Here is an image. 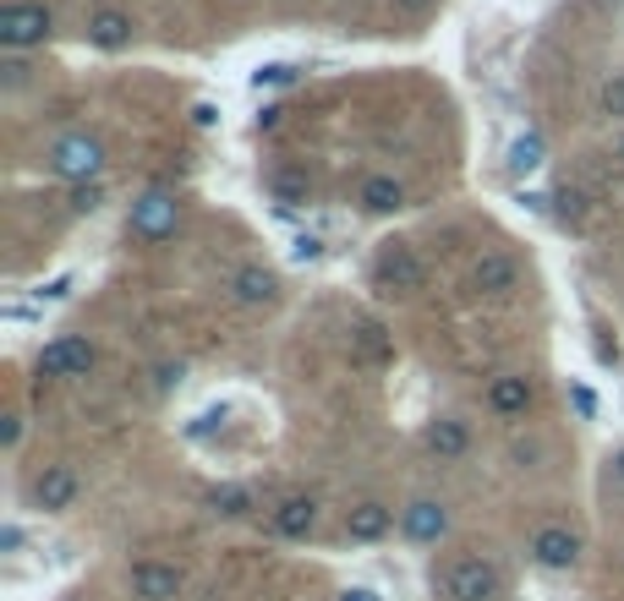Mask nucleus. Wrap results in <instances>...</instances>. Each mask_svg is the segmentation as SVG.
Segmentation results:
<instances>
[{
  "instance_id": "f257e3e1",
  "label": "nucleus",
  "mask_w": 624,
  "mask_h": 601,
  "mask_svg": "<svg viewBox=\"0 0 624 601\" xmlns=\"http://www.w3.org/2000/svg\"><path fill=\"white\" fill-rule=\"evenodd\" d=\"M45 170L67 187H94L105 176V143L94 132H67L45 148Z\"/></svg>"
},
{
  "instance_id": "f03ea898",
  "label": "nucleus",
  "mask_w": 624,
  "mask_h": 601,
  "mask_svg": "<svg viewBox=\"0 0 624 601\" xmlns=\"http://www.w3.org/2000/svg\"><path fill=\"white\" fill-rule=\"evenodd\" d=\"M433 585L444 601H499L504 596V574L488 557H455L433 574Z\"/></svg>"
},
{
  "instance_id": "7ed1b4c3",
  "label": "nucleus",
  "mask_w": 624,
  "mask_h": 601,
  "mask_svg": "<svg viewBox=\"0 0 624 601\" xmlns=\"http://www.w3.org/2000/svg\"><path fill=\"white\" fill-rule=\"evenodd\" d=\"M50 39V12L39 0H7L0 7V50L7 56H28Z\"/></svg>"
},
{
  "instance_id": "20e7f679",
  "label": "nucleus",
  "mask_w": 624,
  "mask_h": 601,
  "mask_svg": "<svg viewBox=\"0 0 624 601\" xmlns=\"http://www.w3.org/2000/svg\"><path fill=\"white\" fill-rule=\"evenodd\" d=\"M373 279L389 290V296H422L428 290V263L411 252V247H384L379 252V263H373Z\"/></svg>"
},
{
  "instance_id": "39448f33",
  "label": "nucleus",
  "mask_w": 624,
  "mask_h": 601,
  "mask_svg": "<svg viewBox=\"0 0 624 601\" xmlns=\"http://www.w3.org/2000/svg\"><path fill=\"white\" fill-rule=\"evenodd\" d=\"M526 552H531L537 568H548V574H569V568L580 563V536H575L569 525H537L531 541H526Z\"/></svg>"
},
{
  "instance_id": "423d86ee",
  "label": "nucleus",
  "mask_w": 624,
  "mask_h": 601,
  "mask_svg": "<svg viewBox=\"0 0 624 601\" xmlns=\"http://www.w3.org/2000/svg\"><path fill=\"white\" fill-rule=\"evenodd\" d=\"M127 590H132V601H176V596L187 590V574H181L176 563L143 557V563L127 568Z\"/></svg>"
},
{
  "instance_id": "0eeeda50",
  "label": "nucleus",
  "mask_w": 624,
  "mask_h": 601,
  "mask_svg": "<svg viewBox=\"0 0 624 601\" xmlns=\"http://www.w3.org/2000/svg\"><path fill=\"white\" fill-rule=\"evenodd\" d=\"M176 225H181V208H176L170 192L154 187V192H143V197L132 203V236H137V241H170Z\"/></svg>"
},
{
  "instance_id": "6e6552de",
  "label": "nucleus",
  "mask_w": 624,
  "mask_h": 601,
  "mask_svg": "<svg viewBox=\"0 0 624 601\" xmlns=\"http://www.w3.org/2000/svg\"><path fill=\"white\" fill-rule=\"evenodd\" d=\"M88 366H94V345L83 339V334H61V339H50L45 350H39V377H88Z\"/></svg>"
},
{
  "instance_id": "1a4fd4ad",
  "label": "nucleus",
  "mask_w": 624,
  "mask_h": 601,
  "mask_svg": "<svg viewBox=\"0 0 624 601\" xmlns=\"http://www.w3.org/2000/svg\"><path fill=\"white\" fill-rule=\"evenodd\" d=\"M400 536L417 541V546H439V541L449 536V503H439V497H411V503L400 508Z\"/></svg>"
},
{
  "instance_id": "9d476101",
  "label": "nucleus",
  "mask_w": 624,
  "mask_h": 601,
  "mask_svg": "<svg viewBox=\"0 0 624 601\" xmlns=\"http://www.w3.org/2000/svg\"><path fill=\"white\" fill-rule=\"evenodd\" d=\"M77 492H83V481H77L72 465H45V470L34 476V503H39L45 514H67V508L77 503Z\"/></svg>"
},
{
  "instance_id": "9b49d317",
  "label": "nucleus",
  "mask_w": 624,
  "mask_h": 601,
  "mask_svg": "<svg viewBox=\"0 0 624 601\" xmlns=\"http://www.w3.org/2000/svg\"><path fill=\"white\" fill-rule=\"evenodd\" d=\"M471 285H477V296H515L520 290V263L509 257V252H482L477 257V268H471Z\"/></svg>"
},
{
  "instance_id": "f8f14e48",
  "label": "nucleus",
  "mask_w": 624,
  "mask_h": 601,
  "mask_svg": "<svg viewBox=\"0 0 624 601\" xmlns=\"http://www.w3.org/2000/svg\"><path fill=\"white\" fill-rule=\"evenodd\" d=\"M488 410H493V416H504V421L526 416V410H531V383H526L520 372L493 377V383H488Z\"/></svg>"
},
{
  "instance_id": "ddd939ff",
  "label": "nucleus",
  "mask_w": 624,
  "mask_h": 601,
  "mask_svg": "<svg viewBox=\"0 0 624 601\" xmlns=\"http://www.w3.org/2000/svg\"><path fill=\"white\" fill-rule=\"evenodd\" d=\"M428 448H433L439 459H466V454H471V426H466L460 416H433V421H428Z\"/></svg>"
},
{
  "instance_id": "4468645a",
  "label": "nucleus",
  "mask_w": 624,
  "mask_h": 601,
  "mask_svg": "<svg viewBox=\"0 0 624 601\" xmlns=\"http://www.w3.org/2000/svg\"><path fill=\"white\" fill-rule=\"evenodd\" d=\"M389 530H395V508H389V503H373V497H368V503H357V508L346 514V536H351V541H384Z\"/></svg>"
},
{
  "instance_id": "2eb2a0df",
  "label": "nucleus",
  "mask_w": 624,
  "mask_h": 601,
  "mask_svg": "<svg viewBox=\"0 0 624 601\" xmlns=\"http://www.w3.org/2000/svg\"><path fill=\"white\" fill-rule=\"evenodd\" d=\"M88 39L99 50H127L132 45V17L121 7H99V12H88Z\"/></svg>"
},
{
  "instance_id": "dca6fc26",
  "label": "nucleus",
  "mask_w": 624,
  "mask_h": 601,
  "mask_svg": "<svg viewBox=\"0 0 624 601\" xmlns=\"http://www.w3.org/2000/svg\"><path fill=\"white\" fill-rule=\"evenodd\" d=\"M312 525H319V503L312 497H285L279 508H274V536H285V541H301V536H312Z\"/></svg>"
},
{
  "instance_id": "f3484780",
  "label": "nucleus",
  "mask_w": 624,
  "mask_h": 601,
  "mask_svg": "<svg viewBox=\"0 0 624 601\" xmlns=\"http://www.w3.org/2000/svg\"><path fill=\"white\" fill-rule=\"evenodd\" d=\"M274 290H279V279H274L268 268H257V263H247V268L230 274V296H236L241 306H268Z\"/></svg>"
},
{
  "instance_id": "a211bd4d",
  "label": "nucleus",
  "mask_w": 624,
  "mask_h": 601,
  "mask_svg": "<svg viewBox=\"0 0 624 601\" xmlns=\"http://www.w3.org/2000/svg\"><path fill=\"white\" fill-rule=\"evenodd\" d=\"M357 203H362L368 214H395V208L406 203V187H400L395 176H368L362 192H357Z\"/></svg>"
},
{
  "instance_id": "6ab92c4d",
  "label": "nucleus",
  "mask_w": 624,
  "mask_h": 601,
  "mask_svg": "<svg viewBox=\"0 0 624 601\" xmlns=\"http://www.w3.org/2000/svg\"><path fill=\"white\" fill-rule=\"evenodd\" d=\"M542 159H548V143H542V132H520L515 143H509V176H531V170H542Z\"/></svg>"
},
{
  "instance_id": "aec40b11",
  "label": "nucleus",
  "mask_w": 624,
  "mask_h": 601,
  "mask_svg": "<svg viewBox=\"0 0 624 601\" xmlns=\"http://www.w3.org/2000/svg\"><path fill=\"white\" fill-rule=\"evenodd\" d=\"M208 503H214L219 519H247V514H252V492H247V486H219Z\"/></svg>"
},
{
  "instance_id": "412c9836",
  "label": "nucleus",
  "mask_w": 624,
  "mask_h": 601,
  "mask_svg": "<svg viewBox=\"0 0 624 601\" xmlns=\"http://www.w3.org/2000/svg\"><path fill=\"white\" fill-rule=\"evenodd\" d=\"M296 77H301V72H296L290 61H268V67H257V72H252V83H257V88H290Z\"/></svg>"
},
{
  "instance_id": "4be33fe9",
  "label": "nucleus",
  "mask_w": 624,
  "mask_h": 601,
  "mask_svg": "<svg viewBox=\"0 0 624 601\" xmlns=\"http://www.w3.org/2000/svg\"><path fill=\"white\" fill-rule=\"evenodd\" d=\"M597 105H602V116H613V121H624V72H613V77L602 83V94H597Z\"/></svg>"
},
{
  "instance_id": "5701e85b",
  "label": "nucleus",
  "mask_w": 624,
  "mask_h": 601,
  "mask_svg": "<svg viewBox=\"0 0 624 601\" xmlns=\"http://www.w3.org/2000/svg\"><path fill=\"white\" fill-rule=\"evenodd\" d=\"M28 77H34V67L23 56H7V67H0V88L17 94V88H28Z\"/></svg>"
},
{
  "instance_id": "b1692460",
  "label": "nucleus",
  "mask_w": 624,
  "mask_h": 601,
  "mask_svg": "<svg viewBox=\"0 0 624 601\" xmlns=\"http://www.w3.org/2000/svg\"><path fill=\"white\" fill-rule=\"evenodd\" d=\"M268 187H274L279 203H307V181H301V176H274Z\"/></svg>"
},
{
  "instance_id": "393cba45",
  "label": "nucleus",
  "mask_w": 624,
  "mask_h": 601,
  "mask_svg": "<svg viewBox=\"0 0 624 601\" xmlns=\"http://www.w3.org/2000/svg\"><path fill=\"white\" fill-rule=\"evenodd\" d=\"M0 443H7V454H17V443H23V416H0Z\"/></svg>"
},
{
  "instance_id": "a878e982",
  "label": "nucleus",
  "mask_w": 624,
  "mask_h": 601,
  "mask_svg": "<svg viewBox=\"0 0 624 601\" xmlns=\"http://www.w3.org/2000/svg\"><path fill=\"white\" fill-rule=\"evenodd\" d=\"M99 208V181L94 187H72V214H94Z\"/></svg>"
},
{
  "instance_id": "bb28decb",
  "label": "nucleus",
  "mask_w": 624,
  "mask_h": 601,
  "mask_svg": "<svg viewBox=\"0 0 624 601\" xmlns=\"http://www.w3.org/2000/svg\"><path fill=\"white\" fill-rule=\"evenodd\" d=\"M389 7H395V17H406V23H411V17H428V12L439 7V0H389Z\"/></svg>"
},
{
  "instance_id": "cd10ccee",
  "label": "nucleus",
  "mask_w": 624,
  "mask_h": 601,
  "mask_svg": "<svg viewBox=\"0 0 624 601\" xmlns=\"http://www.w3.org/2000/svg\"><path fill=\"white\" fill-rule=\"evenodd\" d=\"M569 399H575V410H580V416H586V421H591V416H597V394H591V388H586V383H575V388H569Z\"/></svg>"
},
{
  "instance_id": "c85d7f7f",
  "label": "nucleus",
  "mask_w": 624,
  "mask_h": 601,
  "mask_svg": "<svg viewBox=\"0 0 624 601\" xmlns=\"http://www.w3.org/2000/svg\"><path fill=\"white\" fill-rule=\"evenodd\" d=\"M181 383V361L176 366H154V388H176Z\"/></svg>"
},
{
  "instance_id": "c756f323",
  "label": "nucleus",
  "mask_w": 624,
  "mask_h": 601,
  "mask_svg": "<svg viewBox=\"0 0 624 601\" xmlns=\"http://www.w3.org/2000/svg\"><path fill=\"white\" fill-rule=\"evenodd\" d=\"M340 601H379V590H373V585H346Z\"/></svg>"
},
{
  "instance_id": "7c9ffc66",
  "label": "nucleus",
  "mask_w": 624,
  "mask_h": 601,
  "mask_svg": "<svg viewBox=\"0 0 624 601\" xmlns=\"http://www.w3.org/2000/svg\"><path fill=\"white\" fill-rule=\"evenodd\" d=\"M23 546V525H7V530H0V552H17Z\"/></svg>"
},
{
  "instance_id": "2f4dec72",
  "label": "nucleus",
  "mask_w": 624,
  "mask_h": 601,
  "mask_svg": "<svg viewBox=\"0 0 624 601\" xmlns=\"http://www.w3.org/2000/svg\"><path fill=\"white\" fill-rule=\"evenodd\" d=\"M559 203H564V208H559V214H564V219H580V214H586V208H580V192H564V197H559Z\"/></svg>"
},
{
  "instance_id": "473e14b6",
  "label": "nucleus",
  "mask_w": 624,
  "mask_h": 601,
  "mask_svg": "<svg viewBox=\"0 0 624 601\" xmlns=\"http://www.w3.org/2000/svg\"><path fill=\"white\" fill-rule=\"evenodd\" d=\"M613 159L624 165V132H613Z\"/></svg>"
},
{
  "instance_id": "72a5a7b5",
  "label": "nucleus",
  "mask_w": 624,
  "mask_h": 601,
  "mask_svg": "<svg viewBox=\"0 0 624 601\" xmlns=\"http://www.w3.org/2000/svg\"><path fill=\"white\" fill-rule=\"evenodd\" d=\"M613 476H619V481H624V448H619V454H613Z\"/></svg>"
},
{
  "instance_id": "f704fd0d",
  "label": "nucleus",
  "mask_w": 624,
  "mask_h": 601,
  "mask_svg": "<svg viewBox=\"0 0 624 601\" xmlns=\"http://www.w3.org/2000/svg\"><path fill=\"white\" fill-rule=\"evenodd\" d=\"M67 601H88V596H67Z\"/></svg>"
}]
</instances>
